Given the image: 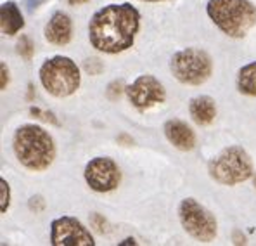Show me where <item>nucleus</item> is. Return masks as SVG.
<instances>
[{"label":"nucleus","mask_w":256,"mask_h":246,"mask_svg":"<svg viewBox=\"0 0 256 246\" xmlns=\"http://www.w3.org/2000/svg\"><path fill=\"white\" fill-rule=\"evenodd\" d=\"M140 28V13L132 4H109L88 21V40L96 51L118 54L134 45Z\"/></svg>","instance_id":"f257e3e1"},{"label":"nucleus","mask_w":256,"mask_h":246,"mask_svg":"<svg viewBox=\"0 0 256 246\" xmlns=\"http://www.w3.org/2000/svg\"><path fill=\"white\" fill-rule=\"evenodd\" d=\"M12 149L18 161L32 172H44L54 163L56 144L52 135L40 125H21L12 137Z\"/></svg>","instance_id":"f03ea898"},{"label":"nucleus","mask_w":256,"mask_h":246,"mask_svg":"<svg viewBox=\"0 0 256 246\" xmlns=\"http://www.w3.org/2000/svg\"><path fill=\"white\" fill-rule=\"evenodd\" d=\"M206 14L230 39H244L256 25V6L250 0H208Z\"/></svg>","instance_id":"7ed1b4c3"},{"label":"nucleus","mask_w":256,"mask_h":246,"mask_svg":"<svg viewBox=\"0 0 256 246\" xmlns=\"http://www.w3.org/2000/svg\"><path fill=\"white\" fill-rule=\"evenodd\" d=\"M208 175L220 185L242 184L254 175L253 160L244 147L228 146L210 160Z\"/></svg>","instance_id":"20e7f679"},{"label":"nucleus","mask_w":256,"mask_h":246,"mask_svg":"<svg viewBox=\"0 0 256 246\" xmlns=\"http://www.w3.org/2000/svg\"><path fill=\"white\" fill-rule=\"evenodd\" d=\"M40 83L50 96L64 99L80 89L82 75L78 64L66 56H54L44 61L38 71Z\"/></svg>","instance_id":"39448f33"},{"label":"nucleus","mask_w":256,"mask_h":246,"mask_svg":"<svg viewBox=\"0 0 256 246\" xmlns=\"http://www.w3.org/2000/svg\"><path fill=\"white\" fill-rule=\"evenodd\" d=\"M170 71L184 85H202L213 73L212 56L202 49H182L172 56Z\"/></svg>","instance_id":"423d86ee"},{"label":"nucleus","mask_w":256,"mask_h":246,"mask_svg":"<svg viewBox=\"0 0 256 246\" xmlns=\"http://www.w3.org/2000/svg\"><path fill=\"white\" fill-rule=\"evenodd\" d=\"M178 218L184 230L199 243H212L216 237V218L198 199L186 198L178 205Z\"/></svg>","instance_id":"0eeeda50"},{"label":"nucleus","mask_w":256,"mask_h":246,"mask_svg":"<svg viewBox=\"0 0 256 246\" xmlns=\"http://www.w3.org/2000/svg\"><path fill=\"white\" fill-rule=\"evenodd\" d=\"M85 182L96 192H111L122 184V172L109 156H97L85 166Z\"/></svg>","instance_id":"6e6552de"},{"label":"nucleus","mask_w":256,"mask_h":246,"mask_svg":"<svg viewBox=\"0 0 256 246\" xmlns=\"http://www.w3.org/2000/svg\"><path fill=\"white\" fill-rule=\"evenodd\" d=\"M125 94L132 106L140 109V111L152 108L156 104H163L166 99V90H164L163 83L152 75L137 77L130 85H126Z\"/></svg>","instance_id":"1a4fd4ad"},{"label":"nucleus","mask_w":256,"mask_h":246,"mask_svg":"<svg viewBox=\"0 0 256 246\" xmlns=\"http://www.w3.org/2000/svg\"><path fill=\"white\" fill-rule=\"evenodd\" d=\"M50 243L54 246H94L90 230L74 217H59L50 224Z\"/></svg>","instance_id":"9d476101"},{"label":"nucleus","mask_w":256,"mask_h":246,"mask_svg":"<svg viewBox=\"0 0 256 246\" xmlns=\"http://www.w3.org/2000/svg\"><path fill=\"white\" fill-rule=\"evenodd\" d=\"M44 37L48 44L58 45V47L68 45L73 39V21H71V18L62 11L54 13L45 25Z\"/></svg>","instance_id":"9b49d317"},{"label":"nucleus","mask_w":256,"mask_h":246,"mask_svg":"<svg viewBox=\"0 0 256 246\" xmlns=\"http://www.w3.org/2000/svg\"><path fill=\"white\" fill-rule=\"evenodd\" d=\"M164 135L173 147L180 151H192L196 147V134L186 122L178 118H172L163 127Z\"/></svg>","instance_id":"f8f14e48"},{"label":"nucleus","mask_w":256,"mask_h":246,"mask_svg":"<svg viewBox=\"0 0 256 246\" xmlns=\"http://www.w3.org/2000/svg\"><path fill=\"white\" fill-rule=\"evenodd\" d=\"M189 115L199 127H208L214 122L216 116V104L210 96H198L189 101Z\"/></svg>","instance_id":"ddd939ff"},{"label":"nucleus","mask_w":256,"mask_h":246,"mask_svg":"<svg viewBox=\"0 0 256 246\" xmlns=\"http://www.w3.org/2000/svg\"><path fill=\"white\" fill-rule=\"evenodd\" d=\"M0 28L7 37H14L24 28V18L16 2H6L0 7Z\"/></svg>","instance_id":"4468645a"},{"label":"nucleus","mask_w":256,"mask_h":246,"mask_svg":"<svg viewBox=\"0 0 256 246\" xmlns=\"http://www.w3.org/2000/svg\"><path fill=\"white\" fill-rule=\"evenodd\" d=\"M237 90L244 96L256 97V61L244 64L237 73Z\"/></svg>","instance_id":"2eb2a0df"},{"label":"nucleus","mask_w":256,"mask_h":246,"mask_svg":"<svg viewBox=\"0 0 256 246\" xmlns=\"http://www.w3.org/2000/svg\"><path fill=\"white\" fill-rule=\"evenodd\" d=\"M16 51L24 61H30L33 58V54H35V44L28 35H21V39L18 40Z\"/></svg>","instance_id":"dca6fc26"},{"label":"nucleus","mask_w":256,"mask_h":246,"mask_svg":"<svg viewBox=\"0 0 256 246\" xmlns=\"http://www.w3.org/2000/svg\"><path fill=\"white\" fill-rule=\"evenodd\" d=\"M10 205V187L6 179H0V211L7 213Z\"/></svg>","instance_id":"f3484780"},{"label":"nucleus","mask_w":256,"mask_h":246,"mask_svg":"<svg viewBox=\"0 0 256 246\" xmlns=\"http://www.w3.org/2000/svg\"><path fill=\"white\" fill-rule=\"evenodd\" d=\"M125 90H126V87L123 85L122 80H114V82H111L108 85L106 96H108L109 101H118L120 97H122V94L125 92Z\"/></svg>","instance_id":"a211bd4d"},{"label":"nucleus","mask_w":256,"mask_h":246,"mask_svg":"<svg viewBox=\"0 0 256 246\" xmlns=\"http://www.w3.org/2000/svg\"><path fill=\"white\" fill-rule=\"evenodd\" d=\"M90 225H92L97 232H106V230H108V220L100 213H92V215H90Z\"/></svg>","instance_id":"6ab92c4d"},{"label":"nucleus","mask_w":256,"mask_h":246,"mask_svg":"<svg viewBox=\"0 0 256 246\" xmlns=\"http://www.w3.org/2000/svg\"><path fill=\"white\" fill-rule=\"evenodd\" d=\"M84 68H85L86 73H90V75H99L100 71L104 70V64L100 63V59L90 58V59H86V61H85Z\"/></svg>","instance_id":"aec40b11"},{"label":"nucleus","mask_w":256,"mask_h":246,"mask_svg":"<svg viewBox=\"0 0 256 246\" xmlns=\"http://www.w3.org/2000/svg\"><path fill=\"white\" fill-rule=\"evenodd\" d=\"M30 113H32L33 116H36V118L44 120V122H50L52 125H59L58 118L54 116V113H47V111H42L40 108H30Z\"/></svg>","instance_id":"412c9836"},{"label":"nucleus","mask_w":256,"mask_h":246,"mask_svg":"<svg viewBox=\"0 0 256 246\" xmlns=\"http://www.w3.org/2000/svg\"><path fill=\"white\" fill-rule=\"evenodd\" d=\"M28 206H30V210H33L35 213H38V211H42L45 208V201H44L42 196H33V198L30 199Z\"/></svg>","instance_id":"4be33fe9"},{"label":"nucleus","mask_w":256,"mask_h":246,"mask_svg":"<svg viewBox=\"0 0 256 246\" xmlns=\"http://www.w3.org/2000/svg\"><path fill=\"white\" fill-rule=\"evenodd\" d=\"M0 78H2V82H0V89L6 90L7 85H9V70H7V64L6 63H0Z\"/></svg>","instance_id":"5701e85b"},{"label":"nucleus","mask_w":256,"mask_h":246,"mask_svg":"<svg viewBox=\"0 0 256 246\" xmlns=\"http://www.w3.org/2000/svg\"><path fill=\"white\" fill-rule=\"evenodd\" d=\"M234 243L236 244H246V236L240 230H234Z\"/></svg>","instance_id":"b1692460"},{"label":"nucleus","mask_w":256,"mask_h":246,"mask_svg":"<svg viewBox=\"0 0 256 246\" xmlns=\"http://www.w3.org/2000/svg\"><path fill=\"white\" fill-rule=\"evenodd\" d=\"M118 141L120 142H126V146H128V144H132V142H134V139H130V137H128V135H125V134H123V135H120V137H118Z\"/></svg>","instance_id":"393cba45"},{"label":"nucleus","mask_w":256,"mask_h":246,"mask_svg":"<svg viewBox=\"0 0 256 246\" xmlns=\"http://www.w3.org/2000/svg\"><path fill=\"white\" fill-rule=\"evenodd\" d=\"M70 6H82V4H86L88 0H66Z\"/></svg>","instance_id":"a878e982"},{"label":"nucleus","mask_w":256,"mask_h":246,"mask_svg":"<svg viewBox=\"0 0 256 246\" xmlns=\"http://www.w3.org/2000/svg\"><path fill=\"white\" fill-rule=\"evenodd\" d=\"M123 244H137V241H135L134 237H126L125 241H122V243H120V246H123Z\"/></svg>","instance_id":"bb28decb"},{"label":"nucleus","mask_w":256,"mask_h":246,"mask_svg":"<svg viewBox=\"0 0 256 246\" xmlns=\"http://www.w3.org/2000/svg\"><path fill=\"white\" fill-rule=\"evenodd\" d=\"M144 2H161V0H144Z\"/></svg>","instance_id":"cd10ccee"},{"label":"nucleus","mask_w":256,"mask_h":246,"mask_svg":"<svg viewBox=\"0 0 256 246\" xmlns=\"http://www.w3.org/2000/svg\"><path fill=\"white\" fill-rule=\"evenodd\" d=\"M253 184H254V187H256V173L253 175Z\"/></svg>","instance_id":"c85d7f7f"}]
</instances>
